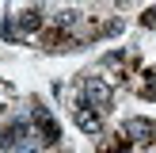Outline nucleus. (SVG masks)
Masks as SVG:
<instances>
[{
	"label": "nucleus",
	"instance_id": "f257e3e1",
	"mask_svg": "<svg viewBox=\"0 0 156 153\" xmlns=\"http://www.w3.org/2000/svg\"><path fill=\"white\" fill-rule=\"evenodd\" d=\"M73 119H76V126H80L84 134H99V130H103V115H99V107H91L88 99H80V103H76Z\"/></svg>",
	"mask_w": 156,
	"mask_h": 153
},
{
	"label": "nucleus",
	"instance_id": "f03ea898",
	"mask_svg": "<svg viewBox=\"0 0 156 153\" xmlns=\"http://www.w3.org/2000/svg\"><path fill=\"white\" fill-rule=\"evenodd\" d=\"M126 138L133 145H152L156 142V122L152 119H129L126 122Z\"/></svg>",
	"mask_w": 156,
	"mask_h": 153
},
{
	"label": "nucleus",
	"instance_id": "7ed1b4c3",
	"mask_svg": "<svg viewBox=\"0 0 156 153\" xmlns=\"http://www.w3.org/2000/svg\"><path fill=\"white\" fill-rule=\"evenodd\" d=\"M84 99H88L91 107H99V111H107V107H111V88H107V80L88 76V80H84Z\"/></svg>",
	"mask_w": 156,
	"mask_h": 153
},
{
	"label": "nucleus",
	"instance_id": "20e7f679",
	"mask_svg": "<svg viewBox=\"0 0 156 153\" xmlns=\"http://www.w3.org/2000/svg\"><path fill=\"white\" fill-rule=\"evenodd\" d=\"M34 126H38V134H42V142H46V145H57L61 130H57V122H53L46 111H34Z\"/></svg>",
	"mask_w": 156,
	"mask_h": 153
},
{
	"label": "nucleus",
	"instance_id": "39448f33",
	"mask_svg": "<svg viewBox=\"0 0 156 153\" xmlns=\"http://www.w3.org/2000/svg\"><path fill=\"white\" fill-rule=\"evenodd\" d=\"M129 145H133V142H129L126 134H111L103 145H99V153H129Z\"/></svg>",
	"mask_w": 156,
	"mask_h": 153
},
{
	"label": "nucleus",
	"instance_id": "423d86ee",
	"mask_svg": "<svg viewBox=\"0 0 156 153\" xmlns=\"http://www.w3.org/2000/svg\"><path fill=\"white\" fill-rule=\"evenodd\" d=\"M145 80H141V96L145 99H156V69H149V73H141Z\"/></svg>",
	"mask_w": 156,
	"mask_h": 153
},
{
	"label": "nucleus",
	"instance_id": "0eeeda50",
	"mask_svg": "<svg viewBox=\"0 0 156 153\" xmlns=\"http://www.w3.org/2000/svg\"><path fill=\"white\" fill-rule=\"evenodd\" d=\"M23 31H38V27H42V12H23Z\"/></svg>",
	"mask_w": 156,
	"mask_h": 153
},
{
	"label": "nucleus",
	"instance_id": "6e6552de",
	"mask_svg": "<svg viewBox=\"0 0 156 153\" xmlns=\"http://www.w3.org/2000/svg\"><path fill=\"white\" fill-rule=\"evenodd\" d=\"M141 23H145V27H156V8H149V12L141 15Z\"/></svg>",
	"mask_w": 156,
	"mask_h": 153
}]
</instances>
